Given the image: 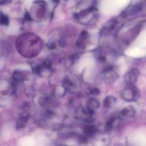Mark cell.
Masks as SVG:
<instances>
[{"mask_svg":"<svg viewBox=\"0 0 146 146\" xmlns=\"http://www.w3.org/2000/svg\"><path fill=\"white\" fill-rule=\"evenodd\" d=\"M76 117L80 121L90 123L95 120L96 114L95 111L90 110L86 107L80 106L78 108L76 111Z\"/></svg>","mask_w":146,"mask_h":146,"instance_id":"6da1fadb","label":"cell"},{"mask_svg":"<svg viewBox=\"0 0 146 146\" xmlns=\"http://www.w3.org/2000/svg\"><path fill=\"white\" fill-rule=\"evenodd\" d=\"M140 95L139 90L135 85H127L123 90L121 94L122 99L127 102L137 101Z\"/></svg>","mask_w":146,"mask_h":146,"instance_id":"7a4b0ae2","label":"cell"},{"mask_svg":"<svg viewBox=\"0 0 146 146\" xmlns=\"http://www.w3.org/2000/svg\"><path fill=\"white\" fill-rule=\"evenodd\" d=\"M113 68V66H108L105 67L102 71L103 80L106 84H111L118 78V74Z\"/></svg>","mask_w":146,"mask_h":146,"instance_id":"3957f363","label":"cell"},{"mask_svg":"<svg viewBox=\"0 0 146 146\" xmlns=\"http://www.w3.org/2000/svg\"><path fill=\"white\" fill-rule=\"evenodd\" d=\"M35 72L41 76L48 77L51 76L53 72L52 64L46 61L42 64L36 67Z\"/></svg>","mask_w":146,"mask_h":146,"instance_id":"277c9868","label":"cell"},{"mask_svg":"<svg viewBox=\"0 0 146 146\" xmlns=\"http://www.w3.org/2000/svg\"><path fill=\"white\" fill-rule=\"evenodd\" d=\"M140 75L138 69L134 68L128 72L125 76L124 81L127 85H135Z\"/></svg>","mask_w":146,"mask_h":146,"instance_id":"5b68a950","label":"cell"},{"mask_svg":"<svg viewBox=\"0 0 146 146\" xmlns=\"http://www.w3.org/2000/svg\"><path fill=\"white\" fill-rule=\"evenodd\" d=\"M30 115L28 113L23 112L19 116L17 122V127L18 129H23L28 123Z\"/></svg>","mask_w":146,"mask_h":146,"instance_id":"8992f818","label":"cell"},{"mask_svg":"<svg viewBox=\"0 0 146 146\" xmlns=\"http://www.w3.org/2000/svg\"><path fill=\"white\" fill-rule=\"evenodd\" d=\"M62 87L65 91L72 92L76 88V85L75 82L69 77L64 78L62 82Z\"/></svg>","mask_w":146,"mask_h":146,"instance_id":"52a82bcc","label":"cell"},{"mask_svg":"<svg viewBox=\"0 0 146 146\" xmlns=\"http://www.w3.org/2000/svg\"><path fill=\"white\" fill-rule=\"evenodd\" d=\"M135 113V111L132 106H129L124 108L121 111L120 114L122 117L125 118H131L133 117Z\"/></svg>","mask_w":146,"mask_h":146,"instance_id":"ba28073f","label":"cell"},{"mask_svg":"<svg viewBox=\"0 0 146 146\" xmlns=\"http://www.w3.org/2000/svg\"><path fill=\"white\" fill-rule=\"evenodd\" d=\"M28 74L25 72L21 70H16L13 74V78L16 82H22L27 79Z\"/></svg>","mask_w":146,"mask_h":146,"instance_id":"9c48e42d","label":"cell"},{"mask_svg":"<svg viewBox=\"0 0 146 146\" xmlns=\"http://www.w3.org/2000/svg\"><path fill=\"white\" fill-rule=\"evenodd\" d=\"M120 117L117 116L113 117L110 119L106 124V129L107 131H110L113 128L117 126L120 122Z\"/></svg>","mask_w":146,"mask_h":146,"instance_id":"30bf717a","label":"cell"},{"mask_svg":"<svg viewBox=\"0 0 146 146\" xmlns=\"http://www.w3.org/2000/svg\"><path fill=\"white\" fill-rule=\"evenodd\" d=\"M100 106V103L99 101L94 98L90 99L87 102L86 107L91 111H95Z\"/></svg>","mask_w":146,"mask_h":146,"instance_id":"8fae6325","label":"cell"},{"mask_svg":"<svg viewBox=\"0 0 146 146\" xmlns=\"http://www.w3.org/2000/svg\"><path fill=\"white\" fill-rule=\"evenodd\" d=\"M117 99L113 96L109 95L106 96L103 101V106L106 108L113 107L117 102Z\"/></svg>","mask_w":146,"mask_h":146,"instance_id":"7c38bea8","label":"cell"},{"mask_svg":"<svg viewBox=\"0 0 146 146\" xmlns=\"http://www.w3.org/2000/svg\"><path fill=\"white\" fill-rule=\"evenodd\" d=\"M97 131V128L95 125H91L87 126L84 129V136H93Z\"/></svg>","mask_w":146,"mask_h":146,"instance_id":"4fadbf2b","label":"cell"},{"mask_svg":"<svg viewBox=\"0 0 146 146\" xmlns=\"http://www.w3.org/2000/svg\"><path fill=\"white\" fill-rule=\"evenodd\" d=\"M87 94L89 95L98 96L100 95V90L96 87H93V88H90L88 89Z\"/></svg>","mask_w":146,"mask_h":146,"instance_id":"5bb4252c","label":"cell"}]
</instances>
